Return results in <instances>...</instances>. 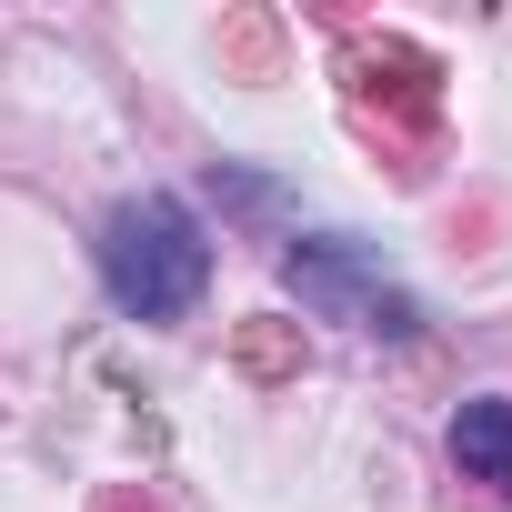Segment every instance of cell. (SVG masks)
<instances>
[{"instance_id": "1", "label": "cell", "mask_w": 512, "mask_h": 512, "mask_svg": "<svg viewBox=\"0 0 512 512\" xmlns=\"http://www.w3.org/2000/svg\"><path fill=\"white\" fill-rule=\"evenodd\" d=\"M101 282H111V302L131 322H181L201 302V282H211V241L171 191H131L101 221Z\"/></svg>"}, {"instance_id": "2", "label": "cell", "mask_w": 512, "mask_h": 512, "mask_svg": "<svg viewBox=\"0 0 512 512\" xmlns=\"http://www.w3.org/2000/svg\"><path fill=\"white\" fill-rule=\"evenodd\" d=\"M282 282L312 302V312H332V322H352V332H392V342H412L422 332V312L362 262V241H302V251H282Z\"/></svg>"}, {"instance_id": "3", "label": "cell", "mask_w": 512, "mask_h": 512, "mask_svg": "<svg viewBox=\"0 0 512 512\" xmlns=\"http://www.w3.org/2000/svg\"><path fill=\"white\" fill-rule=\"evenodd\" d=\"M452 452H462V472H512V402H462V422H452Z\"/></svg>"}, {"instance_id": "4", "label": "cell", "mask_w": 512, "mask_h": 512, "mask_svg": "<svg viewBox=\"0 0 512 512\" xmlns=\"http://www.w3.org/2000/svg\"><path fill=\"white\" fill-rule=\"evenodd\" d=\"M502 482H512V472H502Z\"/></svg>"}]
</instances>
